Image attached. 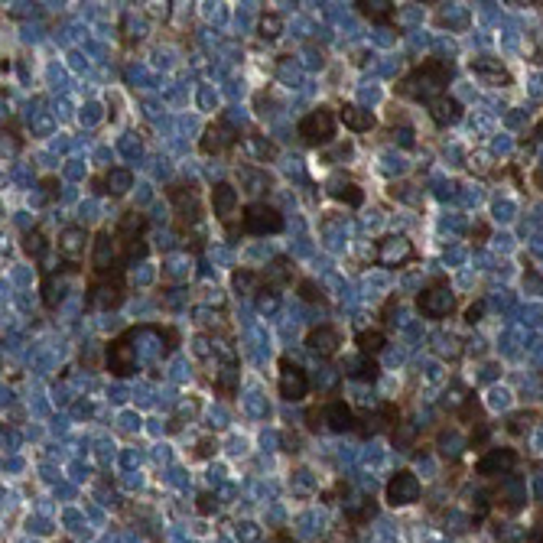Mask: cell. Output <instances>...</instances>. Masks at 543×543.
Instances as JSON below:
<instances>
[{"label":"cell","mask_w":543,"mask_h":543,"mask_svg":"<svg viewBox=\"0 0 543 543\" xmlns=\"http://www.w3.org/2000/svg\"><path fill=\"white\" fill-rule=\"evenodd\" d=\"M449 75H452V68H449L446 62L426 59L423 66H417V68H413V72L404 78V85H400V95L433 104L436 98H442V88L449 85Z\"/></svg>","instance_id":"1"},{"label":"cell","mask_w":543,"mask_h":543,"mask_svg":"<svg viewBox=\"0 0 543 543\" xmlns=\"http://www.w3.org/2000/svg\"><path fill=\"white\" fill-rule=\"evenodd\" d=\"M296 133H300V140H303V143H309V147L329 143V140L335 137V114H332L329 108L309 111L306 118L296 124Z\"/></svg>","instance_id":"2"},{"label":"cell","mask_w":543,"mask_h":543,"mask_svg":"<svg viewBox=\"0 0 543 543\" xmlns=\"http://www.w3.org/2000/svg\"><path fill=\"white\" fill-rule=\"evenodd\" d=\"M241 225H244V231H248V235H254V238L277 235V231H283V215H280L273 205H264V202H254V205H248V208H244Z\"/></svg>","instance_id":"3"},{"label":"cell","mask_w":543,"mask_h":543,"mask_svg":"<svg viewBox=\"0 0 543 543\" xmlns=\"http://www.w3.org/2000/svg\"><path fill=\"white\" fill-rule=\"evenodd\" d=\"M420 494H423V488H420V478L413 475V472H397L387 482V488H384V498L394 507L413 504V501H420Z\"/></svg>","instance_id":"4"},{"label":"cell","mask_w":543,"mask_h":543,"mask_svg":"<svg viewBox=\"0 0 543 543\" xmlns=\"http://www.w3.org/2000/svg\"><path fill=\"white\" fill-rule=\"evenodd\" d=\"M417 306H420V313H423L426 319H446L449 313H452V306H455V296L449 293L446 283H433L430 290L420 293Z\"/></svg>","instance_id":"5"},{"label":"cell","mask_w":543,"mask_h":543,"mask_svg":"<svg viewBox=\"0 0 543 543\" xmlns=\"http://www.w3.org/2000/svg\"><path fill=\"white\" fill-rule=\"evenodd\" d=\"M309 394V375L290 358L280 361V397L283 400H303Z\"/></svg>","instance_id":"6"},{"label":"cell","mask_w":543,"mask_h":543,"mask_svg":"<svg viewBox=\"0 0 543 543\" xmlns=\"http://www.w3.org/2000/svg\"><path fill=\"white\" fill-rule=\"evenodd\" d=\"M413 257V244L400 235H387L381 244H377V260L384 267H397V264H407Z\"/></svg>","instance_id":"7"},{"label":"cell","mask_w":543,"mask_h":543,"mask_svg":"<svg viewBox=\"0 0 543 543\" xmlns=\"http://www.w3.org/2000/svg\"><path fill=\"white\" fill-rule=\"evenodd\" d=\"M514 462H517L514 449H488V452L478 459L475 472L478 475H507V472L514 469Z\"/></svg>","instance_id":"8"},{"label":"cell","mask_w":543,"mask_h":543,"mask_svg":"<svg viewBox=\"0 0 543 543\" xmlns=\"http://www.w3.org/2000/svg\"><path fill=\"white\" fill-rule=\"evenodd\" d=\"M338 345H342V335L332 325H319V329H313L306 335V348L313 355H319V358H332L338 352Z\"/></svg>","instance_id":"9"},{"label":"cell","mask_w":543,"mask_h":543,"mask_svg":"<svg viewBox=\"0 0 543 543\" xmlns=\"http://www.w3.org/2000/svg\"><path fill=\"white\" fill-rule=\"evenodd\" d=\"M323 423L332 433H348V430H355V413L345 400H332L323 407Z\"/></svg>","instance_id":"10"},{"label":"cell","mask_w":543,"mask_h":543,"mask_svg":"<svg viewBox=\"0 0 543 543\" xmlns=\"http://www.w3.org/2000/svg\"><path fill=\"white\" fill-rule=\"evenodd\" d=\"M114 250H118V241L111 235H98V241H95V273L98 277H111V267H124V264H114Z\"/></svg>","instance_id":"11"},{"label":"cell","mask_w":543,"mask_h":543,"mask_svg":"<svg viewBox=\"0 0 543 543\" xmlns=\"http://www.w3.org/2000/svg\"><path fill=\"white\" fill-rule=\"evenodd\" d=\"M238 140V133L228 127V121H218V124H212L205 131V137H202V153H221L225 147H231Z\"/></svg>","instance_id":"12"},{"label":"cell","mask_w":543,"mask_h":543,"mask_svg":"<svg viewBox=\"0 0 543 543\" xmlns=\"http://www.w3.org/2000/svg\"><path fill=\"white\" fill-rule=\"evenodd\" d=\"M338 121L348 127V131H355V133H367V131H375V114L371 111H365V108H358V104H345V108L338 111Z\"/></svg>","instance_id":"13"},{"label":"cell","mask_w":543,"mask_h":543,"mask_svg":"<svg viewBox=\"0 0 543 543\" xmlns=\"http://www.w3.org/2000/svg\"><path fill=\"white\" fill-rule=\"evenodd\" d=\"M212 205L221 221H231V215H235V208H238V189L228 183H218L212 189Z\"/></svg>","instance_id":"14"},{"label":"cell","mask_w":543,"mask_h":543,"mask_svg":"<svg viewBox=\"0 0 543 543\" xmlns=\"http://www.w3.org/2000/svg\"><path fill=\"white\" fill-rule=\"evenodd\" d=\"M108 365H111V371H114V375H131V371H133V355H131V348H127V335L118 338V342H111Z\"/></svg>","instance_id":"15"},{"label":"cell","mask_w":543,"mask_h":543,"mask_svg":"<svg viewBox=\"0 0 543 543\" xmlns=\"http://www.w3.org/2000/svg\"><path fill=\"white\" fill-rule=\"evenodd\" d=\"M430 114H433V121L440 127H446V124H455V121L462 118V104L455 101V98L442 95V98H436V101L430 104Z\"/></svg>","instance_id":"16"},{"label":"cell","mask_w":543,"mask_h":543,"mask_svg":"<svg viewBox=\"0 0 543 543\" xmlns=\"http://www.w3.org/2000/svg\"><path fill=\"white\" fill-rule=\"evenodd\" d=\"M85 241H88L85 228L68 225V228H62V235H59V250H62L66 257H78L81 250H85Z\"/></svg>","instance_id":"17"},{"label":"cell","mask_w":543,"mask_h":543,"mask_svg":"<svg viewBox=\"0 0 543 543\" xmlns=\"http://www.w3.org/2000/svg\"><path fill=\"white\" fill-rule=\"evenodd\" d=\"M329 196L338 198V202H345V205H361V202H365V192H361L358 183H352V179H332Z\"/></svg>","instance_id":"18"},{"label":"cell","mask_w":543,"mask_h":543,"mask_svg":"<svg viewBox=\"0 0 543 543\" xmlns=\"http://www.w3.org/2000/svg\"><path fill=\"white\" fill-rule=\"evenodd\" d=\"M104 186H108L111 196H124V192L133 189V173L127 166H111L104 173Z\"/></svg>","instance_id":"19"},{"label":"cell","mask_w":543,"mask_h":543,"mask_svg":"<svg viewBox=\"0 0 543 543\" xmlns=\"http://www.w3.org/2000/svg\"><path fill=\"white\" fill-rule=\"evenodd\" d=\"M472 72H475L478 78H484L488 85H507V72L492 59H475L472 62Z\"/></svg>","instance_id":"20"},{"label":"cell","mask_w":543,"mask_h":543,"mask_svg":"<svg viewBox=\"0 0 543 543\" xmlns=\"http://www.w3.org/2000/svg\"><path fill=\"white\" fill-rule=\"evenodd\" d=\"M355 7L361 10L365 16H371V20H390V10H394V4H387V0H361V4H355Z\"/></svg>","instance_id":"21"},{"label":"cell","mask_w":543,"mask_h":543,"mask_svg":"<svg viewBox=\"0 0 543 543\" xmlns=\"http://www.w3.org/2000/svg\"><path fill=\"white\" fill-rule=\"evenodd\" d=\"M384 342H387V338H384L381 329H371V332H361L358 335V348H361V355H367V358L381 352Z\"/></svg>","instance_id":"22"},{"label":"cell","mask_w":543,"mask_h":543,"mask_svg":"<svg viewBox=\"0 0 543 543\" xmlns=\"http://www.w3.org/2000/svg\"><path fill=\"white\" fill-rule=\"evenodd\" d=\"M283 33V16L280 14H264L260 16V36L264 39H277Z\"/></svg>","instance_id":"23"},{"label":"cell","mask_w":543,"mask_h":543,"mask_svg":"<svg viewBox=\"0 0 543 543\" xmlns=\"http://www.w3.org/2000/svg\"><path fill=\"white\" fill-rule=\"evenodd\" d=\"M348 375L358 377V381H377V365H375L371 358H367V355H361L358 365H355L352 371H348Z\"/></svg>","instance_id":"24"},{"label":"cell","mask_w":543,"mask_h":543,"mask_svg":"<svg viewBox=\"0 0 543 543\" xmlns=\"http://www.w3.org/2000/svg\"><path fill=\"white\" fill-rule=\"evenodd\" d=\"M248 147L254 150V156H260V160H270V156L277 153V147H273L270 140L260 137V133H250V137H248Z\"/></svg>","instance_id":"25"},{"label":"cell","mask_w":543,"mask_h":543,"mask_svg":"<svg viewBox=\"0 0 543 543\" xmlns=\"http://www.w3.org/2000/svg\"><path fill=\"white\" fill-rule=\"evenodd\" d=\"M235 384H238V371H235V367H225V371L215 377V387H218L225 397H235Z\"/></svg>","instance_id":"26"},{"label":"cell","mask_w":543,"mask_h":543,"mask_svg":"<svg viewBox=\"0 0 543 543\" xmlns=\"http://www.w3.org/2000/svg\"><path fill=\"white\" fill-rule=\"evenodd\" d=\"M300 296H303L306 303H325L323 290H319L313 280H300Z\"/></svg>","instance_id":"27"},{"label":"cell","mask_w":543,"mask_h":543,"mask_svg":"<svg viewBox=\"0 0 543 543\" xmlns=\"http://www.w3.org/2000/svg\"><path fill=\"white\" fill-rule=\"evenodd\" d=\"M231 283H235V290H254V283H257V273L254 270H235V277H231Z\"/></svg>","instance_id":"28"},{"label":"cell","mask_w":543,"mask_h":543,"mask_svg":"<svg viewBox=\"0 0 543 543\" xmlns=\"http://www.w3.org/2000/svg\"><path fill=\"white\" fill-rule=\"evenodd\" d=\"M43 250H46V238L39 235V231H33V235H26V254H33V257H43Z\"/></svg>","instance_id":"29"},{"label":"cell","mask_w":543,"mask_h":543,"mask_svg":"<svg viewBox=\"0 0 543 543\" xmlns=\"http://www.w3.org/2000/svg\"><path fill=\"white\" fill-rule=\"evenodd\" d=\"M277 306H280V300H277V293H273V290H270V293H267V290H264V293L257 296V309H260L264 316H267V313H273V309H277Z\"/></svg>","instance_id":"30"},{"label":"cell","mask_w":543,"mask_h":543,"mask_svg":"<svg viewBox=\"0 0 543 543\" xmlns=\"http://www.w3.org/2000/svg\"><path fill=\"white\" fill-rule=\"evenodd\" d=\"M394 140H400V147L404 150H413V143H417V140H413V131L410 127H394Z\"/></svg>","instance_id":"31"},{"label":"cell","mask_w":543,"mask_h":543,"mask_svg":"<svg viewBox=\"0 0 543 543\" xmlns=\"http://www.w3.org/2000/svg\"><path fill=\"white\" fill-rule=\"evenodd\" d=\"M198 511H202V514H212L215 511V507H218V504H215V498H212V494H198Z\"/></svg>","instance_id":"32"},{"label":"cell","mask_w":543,"mask_h":543,"mask_svg":"<svg viewBox=\"0 0 543 543\" xmlns=\"http://www.w3.org/2000/svg\"><path fill=\"white\" fill-rule=\"evenodd\" d=\"M482 313H484V306H482V303H478V306H469V313H465V323H469V325L482 323Z\"/></svg>","instance_id":"33"},{"label":"cell","mask_w":543,"mask_h":543,"mask_svg":"<svg viewBox=\"0 0 543 543\" xmlns=\"http://www.w3.org/2000/svg\"><path fill=\"white\" fill-rule=\"evenodd\" d=\"M196 355H198V358H208V355H212V348H208V338H196Z\"/></svg>","instance_id":"34"}]
</instances>
